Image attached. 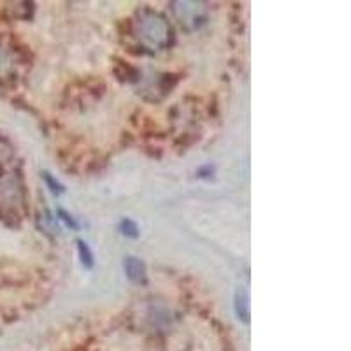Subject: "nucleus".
<instances>
[{
    "instance_id": "0eeeda50",
    "label": "nucleus",
    "mask_w": 351,
    "mask_h": 351,
    "mask_svg": "<svg viewBox=\"0 0 351 351\" xmlns=\"http://www.w3.org/2000/svg\"><path fill=\"white\" fill-rule=\"evenodd\" d=\"M120 230H121V234H123V236L132 237V239H136V237L139 236V228H137V225L128 218H125L123 221H121Z\"/></svg>"
},
{
    "instance_id": "423d86ee",
    "label": "nucleus",
    "mask_w": 351,
    "mask_h": 351,
    "mask_svg": "<svg viewBox=\"0 0 351 351\" xmlns=\"http://www.w3.org/2000/svg\"><path fill=\"white\" fill-rule=\"evenodd\" d=\"M11 71H12L11 58H9V55L4 51V49L0 48V80L8 77L9 74H11Z\"/></svg>"
},
{
    "instance_id": "f257e3e1",
    "label": "nucleus",
    "mask_w": 351,
    "mask_h": 351,
    "mask_svg": "<svg viewBox=\"0 0 351 351\" xmlns=\"http://www.w3.org/2000/svg\"><path fill=\"white\" fill-rule=\"evenodd\" d=\"M134 34L143 48L149 51H162L169 46L172 37V30L169 21L160 12L152 9H143L137 12Z\"/></svg>"
},
{
    "instance_id": "6e6552de",
    "label": "nucleus",
    "mask_w": 351,
    "mask_h": 351,
    "mask_svg": "<svg viewBox=\"0 0 351 351\" xmlns=\"http://www.w3.org/2000/svg\"><path fill=\"white\" fill-rule=\"evenodd\" d=\"M44 180H46V183L49 184V188H51V192L55 193H60L62 192V184L58 183L56 180H53L51 174H48V172H44Z\"/></svg>"
},
{
    "instance_id": "1a4fd4ad",
    "label": "nucleus",
    "mask_w": 351,
    "mask_h": 351,
    "mask_svg": "<svg viewBox=\"0 0 351 351\" xmlns=\"http://www.w3.org/2000/svg\"><path fill=\"white\" fill-rule=\"evenodd\" d=\"M60 215L64 216V221H65V223L71 225V227H76V221H74V218H72V216H69L65 211H60Z\"/></svg>"
},
{
    "instance_id": "20e7f679",
    "label": "nucleus",
    "mask_w": 351,
    "mask_h": 351,
    "mask_svg": "<svg viewBox=\"0 0 351 351\" xmlns=\"http://www.w3.org/2000/svg\"><path fill=\"white\" fill-rule=\"evenodd\" d=\"M236 313H237V318L243 319L244 324H247V322H250V299H247L246 290H237Z\"/></svg>"
},
{
    "instance_id": "f03ea898",
    "label": "nucleus",
    "mask_w": 351,
    "mask_h": 351,
    "mask_svg": "<svg viewBox=\"0 0 351 351\" xmlns=\"http://www.w3.org/2000/svg\"><path fill=\"white\" fill-rule=\"evenodd\" d=\"M172 14L184 30H197L208 21V8L202 2H172Z\"/></svg>"
},
{
    "instance_id": "7ed1b4c3",
    "label": "nucleus",
    "mask_w": 351,
    "mask_h": 351,
    "mask_svg": "<svg viewBox=\"0 0 351 351\" xmlns=\"http://www.w3.org/2000/svg\"><path fill=\"white\" fill-rule=\"evenodd\" d=\"M125 274L132 283H144L146 281V265L143 260L136 258V256H127L123 262Z\"/></svg>"
},
{
    "instance_id": "39448f33",
    "label": "nucleus",
    "mask_w": 351,
    "mask_h": 351,
    "mask_svg": "<svg viewBox=\"0 0 351 351\" xmlns=\"http://www.w3.org/2000/svg\"><path fill=\"white\" fill-rule=\"evenodd\" d=\"M77 252H80V258L81 263H83L84 267H92L93 265V255L90 252V246H88L84 241H77Z\"/></svg>"
}]
</instances>
